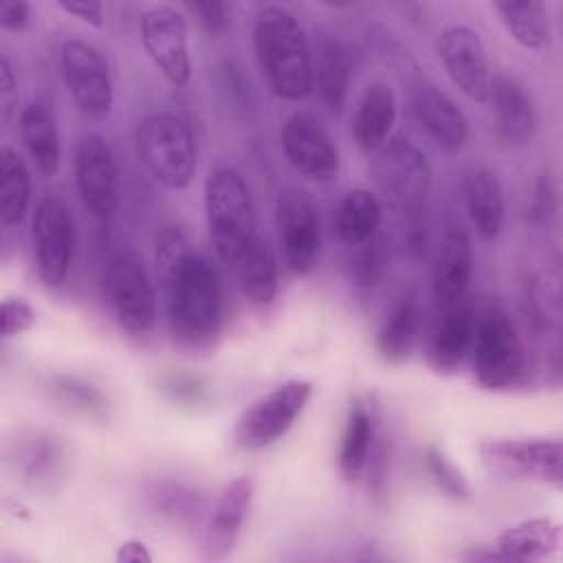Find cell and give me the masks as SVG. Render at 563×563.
Listing matches in <instances>:
<instances>
[{
	"mask_svg": "<svg viewBox=\"0 0 563 563\" xmlns=\"http://www.w3.org/2000/svg\"><path fill=\"white\" fill-rule=\"evenodd\" d=\"M508 35L528 51H543L552 40L548 7L541 0H506L493 4Z\"/></svg>",
	"mask_w": 563,
	"mask_h": 563,
	"instance_id": "4dcf8cb0",
	"label": "cell"
},
{
	"mask_svg": "<svg viewBox=\"0 0 563 563\" xmlns=\"http://www.w3.org/2000/svg\"><path fill=\"white\" fill-rule=\"evenodd\" d=\"M150 512L172 528H191L205 512L202 493L180 479H158L145 488Z\"/></svg>",
	"mask_w": 563,
	"mask_h": 563,
	"instance_id": "f546056e",
	"label": "cell"
},
{
	"mask_svg": "<svg viewBox=\"0 0 563 563\" xmlns=\"http://www.w3.org/2000/svg\"><path fill=\"white\" fill-rule=\"evenodd\" d=\"M438 57L451 84L473 101L486 103L493 70L482 35L468 24H449L438 35Z\"/></svg>",
	"mask_w": 563,
	"mask_h": 563,
	"instance_id": "2e32d148",
	"label": "cell"
},
{
	"mask_svg": "<svg viewBox=\"0 0 563 563\" xmlns=\"http://www.w3.org/2000/svg\"><path fill=\"white\" fill-rule=\"evenodd\" d=\"M473 330L475 317L466 299L440 310V319L435 321L427 347V358L435 374L449 376L462 365L473 343Z\"/></svg>",
	"mask_w": 563,
	"mask_h": 563,
	"instance_id": "7402d4cb",
	"label": "cell"
},
{
	"mask_svg": "<svg viewBox=\"0 0 563 563\" xmlns=\"http://www.w3.org/2000/svg\"><path fill=\"white\" fill-rule=\"evenodd\" d=\"M136 156L147 174L167 189H185L198 169V143L189 123L174 112L143 117L134 132Z\"/></svg>",
	"mask_w": 563,
	"mask_h": 563,
	"instance_id": "277c9868",
	"label": "cell"
},
{
	"mask_svg": "<svg viewBox=\"0 0 563 563\" xmlns=\"http://www.w3.org/2000/svg\"><path fill=\"white\" fill-rule=\"evenodd\" d=\"M389 240L378 231L363 244L354 246V255L350 260V279L356 292L372 295L383 284L389 271Z\"/></svg>",
	"mask_w": 563,
	"mask_h": 563,
	"instance_id": "e575fe53",
	"label": "cell"
},
{
	"mask_svg": "<svg viewBox=\"0 0 563 563\" xmlns=\"http://www.w3.org/2000/svg\"><path fill=\"white\" fill-rule=\"evenodd\" d=\"M59 68L68 95L86 119L101 121L112 112L114 84L110 66L95 44L77 37L66 40L59 48Z\"/></svg>",
	"mask_w": 563,
	"mask_h": 563,
	"instance_id": "30bf717a",
	"label": "cell"
},
{
	"mask_svg": "<svg viewBox=\"0 0 563 563\" xmlns=\"http://www.w3.org/2000/svg\"><path fill=\"white\" fill-rule=\"evenodd\" d=\"M31 4L24 0H2L0 2V26L4 31H24L31 22Z\"/></svg>",
	"mask_w": 563,
	"mask_h": 563,
	"instance_id": "7bdbcfd3",
	"label": "cell"
},
{
	"mask_svg": "<svg viewBox=\"0 0 563 563\" xmlns=\"http://www.w3.org/2000/svg\"><path fill=\"white\" fill-rule=\"evenodd\" d=\"M4 460L24 488L31 493H53L68 473L66 442L44 429H26L15 433L4 449Z\"/></svg>",
	"mask_w": 563,
	"mask_h": 563,
	"instance_id": "7c38bea8",
	"label": "cell"
},
{
	"mask_svg": "<svg viewBox=\"0 0 563 563\" xmlns=\"http://www.w3.org/2000/svg\"><path fill=\"white\" fill-rule=\"evenodd\" d=\"M18 130L37 172L42 176H55L62 161V143L57 123L48 108L40 101L22 106L18 114Z\"/></svg>",
	"mask_w": 563,
	"mask_h": 563,
	"instance_id": "83f0119b",
	"label": "cell"
},
{
	"mask_svg": "<svg viewBox=\"0 0 563 563\" xmlns=\"http://www.w3.org/2000/svg\"><path fill=\"white\" fill-rule=\"evenodd\" d=\"M46 389L59 407L73 413H79L86 418H103L108 411V400L101 394V389L79 376L55 374L48 378Z\"/></svg>",
	"mask_w": 563,
	"mask_h": 563,
	"instance_id": "d590c367",
	"label": "cell"
},
{
	"mask_svg": "<svg viewBox=\"0 0 563 563\" xmlns=\"http://www.w3.org/2000/svg\"><path fill=\"white\" fill-rule=\"evenodd\" d=\"M253 495L255 479L251 475H238L220 490L202 534V556L207 561H222L233 552L249 517Z\"/></svg>",
	"mask_w": 563,
	"mask_h": 563,
	"instance_id": "ac0fdd59",
	"label": "cell"
},
{
	"mask_svg": "<svg viewBox=\"0 0 563 563\" xmlns=\"http://www.w3.org/2000/svg\"><path fill=\"white\" fill-rule=\"evenodd\" d=\"M117 561H125V563H147L152 561V554L147 552V545L139 539H130L125 543L119 545L117 552Z\"/></svg>",
	"mask_w": 563,
	"mask_h": 563,
	"instance_id": "f6af8a7d",
	"label": "cell"
},
{
	"mask_svg": "<svg viewBox=\"0 0 563 563\" xmlns=\"http://www.w3.org/2000/svg\"><path fill=\"white\" fill-rule=\"evenodd\" d=\"M31 205V174L20 154L2 145L0 150V222L15 227L24 220Z\"/></svg>",
	"mask_w": 563,
	"mask_h": 563,
	"instance_id": "d6a6232c",
	"label": "cell"
},
{
	"mask_svg": "<svg viewBox=\"0 0 563 563\" xmlns=\"http://www.w3.org/2000/svg\"><path fill=\"white\" fill-rule=\"evenodd\" d=\"M409 110L413 121L444 152H460L468 141V121L462 108L433 84L420 81L411 88Z\"/></svg>",
	"mask_w": 563,
	"mask_h": 563,
	"instance_id": "d6986e66",
	"label": "cell"
},
{
	"mask_svg": "<svg viewBox=\"0 0 563 563\" xmlns=\"http://www.w3.org/2000/svg\"><path fill=\"white\" fill-rule=\"evenodd\" d=\"M396 112L394 90L383 81H374L363 92L352 119V136L356 147L365 154H374L380 145H385L396 123Z\"/></svg>",
	"mask_w": 563,
	"mask_h": 563,
	"instance_id": "484cf974",
	"label": "cell"
},
{
	"mask_svg": "<svg viewBox=\"0 0 563 563\" xmlns=\"http://www.w3.org/2000/svg\"><path fill=\"white\" fill-rule=\"evenodd\" d=\"M31 244L40 279L46 286H62L68 277L77 233L66 202L57 196H44L31 213Z\"/></svg>",
	"mask_w": 563,
	"mask_h": 563,
	"instance_id": "8fae6325",
	"label": "cell"
},
{
	"mask_svg": "<svg viewBox=\"0 0 563 563\" xmlns=\"http://www.w3.org/2000/svg\"><path fill=\"white\" fill-rule=\"evenodd\" d=\"M482 464L506 479L561 486L563 444L559 438H488L477 444Z\"/></svg>",
	"mask_w": 563,
	"mask_h": 563,
	"instance_id": "9c48e42d",
	"label": "cell"
},
{
	"mask_svg": "<svg viewBox=\"0 0 563 563\" xmlns=\"http://www.w3.org/2000/svg\"><path fill=\"white\" fill-rule=\"evenodd\" d=\"M424 464L431 475V479L438 484L440 490H444L449 497L462 499L468 495V482L464 473L435 446H429L424 453Z\"/></svg>",
	"mask_w": 563,
	"mask_h": 563,
	"instance_id": "8d00e7d4",
	"label": "cell"
},
{
	"mask_svg": "<svg viewBox=\"0 0 563 563\" xmlns=\"http://www.w3.org/2000/svg\"><path fill=\"white\" fill-rule=\"evenodd\" d=\"M141 44L158 73L176 88L187 86L191 77L189 37L185 15L169 7L156 4L141 15Z\"/></svg>",
	"mask_w": 563,
	"mask_h": 563,
	"instance_id": "5bb4252c",
	"label": "cell"
},
{
	"mask_svg": "<svg viewBox=\"0 0 563 563\" xmlns=\"http://www.w3.org/2000/svg\"><path fill=\"white\" fill-rule=\"evenodd\" d=\"M233 271V277L244 292V297L255 306H268L277 295V260L264 240L255 251H251Z\"/></svg>",
	"mask_w": 563,
	"mask_h": 563,
	"instance_id": "836d02e7",
	"label": "cell"
},
{
	"mask_svg": "<svg viewBox=\"0 0 563 563\" xmlns=\"http://www.w3.org/2000/svg\"><path fill=\"white\" fill-rule=\"evenodd\" d=\"M275 220L286 266L297 275L310 273L321 253V220L314 198L301 187L282 189Z\"/></svg>",
	"mask_w": 563,
	"mask_h": 563,
	"instance_id": "4fadbf2b",
	"label": "cell"
},
{
	"mask_svg": "<svg viewBox=\"0 0 563 563\" xmlns=\"http://www.w3.org/2000/svg\"><path fill=\"white\" fill-rule=\"evenodd\" d=\"M462 198L468 220L482 240H495L504 229L506 202L504 189L495 172L471 167L462 178Z\"/></svg>",
	"mask_w": 563,
	"mask_h": 563,
	"instance_id": "cb8c5ba5",
	"label": "cell"
},
{
	"mask_svg": "<svg viewBox=\"0 0 563 563\" xmlns=\"http://www.w3.org/2000/svg\"><path fill=\"white\" fill-rule=\"evenodd\" d=\"M473 275V244L460 224H449L433 257L431 295L440 310L451 308L466 299Z\"/></svg>",
	"mask_w": 563,
	"mask_h": 563,
	"instance_id": "ffe728a7",
	"label": "cell"
},
{
	"mask_svg": "<svg viewBox=\"0 0 563 563\" xmlns=\"http://www.w3.org/2000/svg\"><path fill=\"white\" fill-rule=\"evenodd\" d=\"M103 303L130 336H145L156 323V290L143 257L132 249L114 251L101 273Z\"/></svg>",
	"mask_w": 563,
	"mask_h": 563,
	"instance_id": "8992f818",
	"label": "cell"
},
{
	"mask_svg": "<svg viewBox=\"0 0 563 563\" xmlns=\"http://www.w3.org/2000/svg\"><path fill=\"white\" fill-rule=\"evenodd\" d=\"M312 68L314 88L319 90L321 101L328 106V110L341 112L354 79L350 48L336 37H321L317 44V57H312Z\"/></svg>",
	"mask_w": 563,
	"mask_h": 563,
	"instance_id": "4316f807",
	"label": "cell"
},
{
	"mask_svg": "<svg viewBox=\"0 0 563 563\" xmlns=\"http://www.w3.org/2000/svg\"><path fill=\"white\" fill-rule=\"evenodd\" d=\"M172 339L187 350L209 347L222 328V286L211 262L194 249L178 224H167L154 242Z\"/></svg>",
	"mask_w": 563,
	"mask_h": 563,
	"instance_id": "6da1fadb",
	"label": "cell"
},
{
	"mask_svg": "<svg viewBox=\"0 0 563 563\" xmlns=\"http://www.w3.org/2000/svg\"><path fill=\"white\" fill-rule=\"evenodd\" d=\"M35 323V310L24 297H7L2 301V336H18Z\"/></svg>",
	"mask_w": 563,
	"mask_h": 563,
	"instance_id": "f35d334b",
	"label": "cell"
},
{
	"mask_svg": "<svg viewBox=\"0 0 563 563\" xmlns=\"http://www.w3.org/2000/svg\"><path fill=\"white\" fill-rule=\"evenodd\" d=\"M163 391L180 405H198L205 400V385L187 374H169L163 378Z\"/></svg>",
	"mask_w": 563,
	"mask_h": 563,
	"instance_id": "60d3db41",
	"label": "cell"
},
{
	"mask_svg": "<svg viewBox=\"0 0 563 563\" xmlns=\"http://www.w3.org/2000/svg\"><path fill=\"white\" fill-rule=\"evenodd\" d=\"M422 306L413 292H405L389 308L376 332V352L385 363H402L420 334Z\"/></svg>",
	"mask_w": 563,
	"mask_h": 563,
	"instance_id": "f1b7e54d",
	"label": "cell"
},
{
	"mask_svg": "<svg viewBox=\"0 0 563 563\" xmlns=\"http://www.w3.org/2000/svg\"><path fill=\"white\" fill-rule=\"evenodd\" d=\"M205 218L216 255L235 268L266 238L260 233L251 189L242 172L218 165L205 180Z\"/></svg>",
	"mask_w": 563,
	"mask_h": 563,
	"instance_id": "3957f363",
	"label": "cell"
},
{
	"mask_svg": "<svg viewBox=\"0 0 563 563\" xmlns=\"http://www.w3.org/2000/svg\"><path fill=\"white\" fill-rule=\"evenodd\" d=\"M253 51L275 97L301 101L312 92V51L306 29L292 11L279 4L262 7L253 20Z\"/></svg>",
	"mask_w": 563,
	"mask_h": 563,
	"instance_id": "7a4b0ae2",
	"label": "cell"
},
{
	"mask_svg": "<svg viewBox=\"0 0 563 563\" xmlns=\"http://www.w3.org/2000/svg\"><path fill=\"white\" fill-rule=\"evenodd\" d=\"M75 187L92 218H110L119 205V167L103 136L88 132L75 145Z\"/></svg>",
	"mask_w": 563,
	"mask_h": 563,
	"instance_id": "9a60e30c",
	"label": "cell"
},
{
	"mask_svg": "<svg viewBox=\"0 0 563 563\" xmlns=\"http://www.w3.org/2000/svg\"><path fill=\"white\" fill-rule=\"evenodd\" d=\"M369 180L378 200L402 213H420L431 189V165L420 147L405 136L387 139L369 161Z\"/></svg>",
	"mask_w": 563,
	"mask_h": 563,
	"instance_id": "52a82bcc",
	"label": "cell"
},
{
	"mask_svg": "<svg viewBox=\"0 0 563 563\" xmlns=\"http://www.w3.org/2000/svg\"><path fill=\"white\" fill-rule=\"evenodd\" d=\"M57 7H59L64 13H68V15L77 18V20H81V22H84V24H88V26H95V29L103 26L106 15H103V4H101V2H88V0H59V2H57Z\"/></svg>",
	"mask_w": 563,
	"mask_h": 563,
	"instance_id": "ee69618b",
	"label": "cell"
},
{
	"mask_svg": "<svg viewBox=\"0 0 563 563\" xmlns=\"http://www.w3.org/2000/svg\"><path fill=\"white\" fill-rule=\"evenodd\" d=\"M556 213V187L548 174H541L532 187L526 216L530 224L534 227H545Z\"/></svg>",
	"mask_w": 563,
	"mask_h": 563,
	"instance_id": "74e56055",
	"label": "cell"
},
{
	"mask_svg": "<svg viewBox=\"0 0 563 563\" xmlns=\"http://www.w3.org/2000/svg\"><path fill=\"white\" fill-rule=\"evenodd\" d=\"M378 429L380 427H378L374 407L365 398L354 396L345 413L339 460H336L339 475L343 482L354 484L365 475V466H367Z\"/></svg>",
	"mask_w": 563,
	"mask_h": 563,
	"instance_id": "603a6c76",
	"label": "cell"
},
{
	"mask_svg": "<svg viewBox=\"0 0 563 563\" xmlns=\"http://www.w3.org/2000/svg\"><path fill=\"white\" fill-rule=\"evenodd\" d=\"M282 152L288 165L303 178L330 183L341 169L334 139L310 112H295L282 128Z\"/></svg>",
	"mask_w": 563,
	"mask_h": 563,
	"instance_id": "e0dca14e",
	"label": "cell"
},
{
	"mask_svg": "<svg viewBox=\"0 0 563 563\" xmlns=\"http://www.w3.org/2000/svg\"><path fill=\"white\" fill-rule=\"evenodd\" d=\"M0 110L4 121H9L13 112H18V77L7 55L0 57Z\"/></svg>",
	"mask_w": 563,
	"mask_h": 563,
	"instance_id": "b9f144b4",
	"label": "cell"
},
{
	"mask_svg": "<svg viewBox=\"0 0 563 563\" xmlns=\"http://www.w3.org/2000/svg\"><path fill=\"white\" fill-rule=\"evenodd\" d=\"M561 543V526L552 519L537 517L508 526L490 548L493 561L537 563L556 552Z\"/></svg>",
	"mask_w": 563,
	"mask_h": 563,
	"instance_id": "d4e9b609",
	"label": "cell"
},
{
	"mask_svg": "<svg viewBox=\"0 0 563 563\" xmlns=\"http://www.w3.org/2000/svg\"><path fill=\"white\" fill-rule=\"evenodd\" d=\"M312 380L288 378L251 400L235 418L231 440L240 451H262L282 440L303 413Z\"/></svg>",
	"mask_w": 563,
	"mask_h": 563,
	"instance_id": "ba28073f",
	"label": "cell"
},
{
	"mask_svg": "<svg viewBox=\"0 0 563 563\" xmlns=\"http://www.w3.org/2000/svg\"><path fill=\"white\" fill-rule=\"evenodd\" d=\"M486 103L493 110L495 139L506 147L530 143L537 128V112L526 86L510 75H493Z\"/></svg>",
	"mask_w": 563,
	"mask_h": 563,
	"instance_id": "44dd1931",
	"label": "cell"
},
{
	"mask_svg": "<svg viewBox=\"0 0 563 563\" xmlns=\"http://www.w3.org/2000/svg\"><path fill=\"white\" fill-rule=\"evenodd\" d=\"M380 209H383L380 200L374 191L363 187L350 189L336 207V216H334L336 238L350 249L363 244L378 231Z\"/></svg>",
	"mask_w": 563,
	"mask_h": 563,
	"instance_id": "1f68e13d",
	"label": "cell"
},
{
	"mask_svg": "<svg viewBox=\"0 0 563 563\" xmlns=\"http://www.w3.org/2000/svg\"><path fill=\"white\" fill-rule=\"evenodd\" d=\"M189 9L196 13L200 26L209 33V35H224L229 29H231V4L227 2H213V0H207V2H194L189 4Z\"/></svg>",
	"mask_w": 563,
	"mask_h": 563,
	"instance_id": "ab89813d",
	"label": "cell"
},
{
	"mask_svg": "<svg viewBox=\"0 0 563 563\" xmlns=\"http://www.w3.org/2000/svg\"><path fill=\"white\" fill-rule=\"evenodd\" d=\"M473 378L482 389L506 391L526 372V347L519 328L501 303H490L473 330Z\"/></svg>",
	"mask_w": 563,
	"mask_h": 563,
	"instance_id": "5b68a950",
	"label": "cell"
}]
</instances>
